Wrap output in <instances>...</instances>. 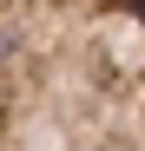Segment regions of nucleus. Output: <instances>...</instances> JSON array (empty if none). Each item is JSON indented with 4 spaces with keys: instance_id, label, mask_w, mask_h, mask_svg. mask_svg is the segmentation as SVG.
Returning <instances> with one entry per match:
<instances>
[{
    "instance_id": "1",
    "label": "nucleus",
    "mask_w": 145,
    "mask_h": 151,
    "mask_svg": "<svg viewBox=\"0 0 145 151\" xmlns=\"http://www.w3.org/2000/svg\"><path fill=\"white\" fill-rule=\"evenodd\" d=\"M0 118L145 151V0H0Z\"/></svg>"
},
{
    "instance_id": "2",
    "label": "nucleus",
    "mask_w": 145,
    "mask_h": 151,
    "mask_svg": "<svg viewBox=\"0 0 145 151\" xmlns=\"http://www.w3.org/2000/svg\"><path fill=\"white\" fill-rule=\"evenodd\" d=\"M0 151H79V145H66L59 132H40L27 118H0Z\"/></svg>"
}]
</instances>
